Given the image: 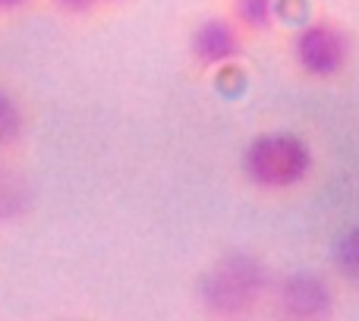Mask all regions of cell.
Listing matches in <instances>:
<instances>
[{
	"label": "cell",
	"mask_w": 359,
	"mask_h": 321,
	"mask_svg": "<svg viewBox=\"0 0 359 321\" xmlns=\"http://www.w3.org/2000/svg\"><path fill=\"white\" fill-rule=\"evenodd\" d=\"M243 177L262 192H290L312 173V149L297 132H262L243 149Z\"/></svg>",
	"instance_id": "obj_1"
},
{
	"label": "cell",
	"mask_w": 359,
	"mask_h": 321,
	"mask_svg": "<svg viewBox=\"0 0 359 321\" xmlns=\"http://www.w3.org/2000/svg\"><path fill=\"white\" fill-rule=\"evenodd\" d=\"M38 0H0V16H19V13L32 10Z\"/></svg>",
	"instance_id": "obj_11"
},
{
	"label": "cell",
	"mask_w": 359,
	"mask_h": 321,
	"mask_svg": "<svg viewBox=\"0 0 359 321\" xmlns=\"http://www.w3.org/2000/svg\"><path fill=\"white\" fill-rule=\"evenodd\" d=\"M284 0H227V13L249 38L271 35L280 22Z\"/></svg>",
	"instance_id": "obj_6"
},
{
	"label": "cell",
	"mask_w": 359,
	"mask_h": 321,
	"mask_svg": "<svg viewBox=\"0 0 359 321\" xmlns=\"http://www.w3.org/2000/svg\"><path fill=\"white\" fill-rule=\"evenodd\" d=\"M290 57L306 79H337L353 57V35L341 19L312 16L293 32Z\"/></svg>",
	"instance_id": "obj_2"
},
{
	"label": "cell",
	"mask_w": 359,
	"mask_h": 321,
	"mask_svg": "<svg viewBox=\"0 0 359 321\" xmlns=\"http://www.w3.org/2000/svg\"><path fill=\"white\" fill-rule=\"evenodd\" d=\"M331 303H334L331 290L318 278H309V274H293L278 290L280 312L290 318H322L331 312Z\"/></svg>",
	"instance_id": "obj_5"
},
{
	"label": "cell",
	"mask_w": 359,
	"mask_h": 321,
	"mask_svg": "<svg viewBox=\"0 0 359 321\" xmlns=\"http://www.w3.org/2000/svg\"><path fill=\"white\" fill-rule=\"evenodd\" d=\"M60 16H69V19H92V16H101V13H111V10H120L126 6L130 0H48Z\"/></svg>",
	"instance_id": "obj_7"
},
{
	"label": "cell",
	"mask_w": 359,
	"mask_h": 321,
	"mask_svg": "<svg viewBox=\"0 0 359 321\" xmlns=\"http://www.w3.org/2000/svg\"><path fill=\"white\" fill-rule=\"evenodd\" d=\"M10 211H19V198H16V186L0 173V221H4Z\"/></svg>",
	"instance_id": "obj_10"
},
{
	"label": "cell",
	"mask_w": 359,
	"mask_h": 321,
	"mask_svg": "<svg viewBox=\"0 0 359 321\" xmlns=\"http://www.w3.org/2000/svg\"><path fill=\"white\" fill-rule=\"evenodd\" d=\"M262 290H265V271H262V265L252 259L233 255V259H224L208 274V280L202 287V296L215 312L236 315V312L252 309V303L262 299Z\"/></svg>",
	"instance_id": "obj_3"
},
{
	"label": "cell",
	"mask_w": 359,
	"mask_h": 321,
	"mask_svg": "<svg viewBox=\"0 0 359 321\" xmlns=\"http://www.w3.org/2000/svg\"><path fill=\"white\" fill-rule=\"evenodd\" d=\"M19 132H22V111H19L16 101L0 88V149L16 142Z\"/></svg>",
	"instance_id": "obj_8"
},
{
	"label": "cell",
	"mask_w": 359,
	"mask_h": 321,
	"mask_svg": "<svg viewBox=\"0 0 359 321\" xmlns=\"http://www.w3.org/2000/svg\"><path fill=\"white\" fill-rule=\"evenodd\" d=\"M246 38L249 35L233 22V16L227 10L211 13V16H202L189 29V57L205 73L227 69L243 57Z\"/></svg>",
	"instance_id": "obj_4"
},
{
	"label": "cell",
	"mask_w": 359,
	"mask_h": 321,
	"mask_svg": "<svg viewBox=\"0 0 359 321\" xmlns=\"http://www.w3.org/2000/svg\"><path fill=\"white\" fill-rule=\"evenodd\" d=\"M341 268H344V274H347L350 280H356V284H359V230L344 240V246H341Z\"/></svg>",
	"instance_id": "obj_9"
}]
</instances>
